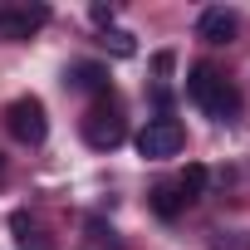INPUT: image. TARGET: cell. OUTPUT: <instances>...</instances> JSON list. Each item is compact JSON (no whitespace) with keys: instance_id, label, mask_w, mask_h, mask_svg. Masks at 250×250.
Listing matches in <instances>:
<instances>
[{"instance_id":"obj_1","label":"cell","mask_w":250,"mask_h":250,"mask_svg":"<svg viewBox=\"0 0 250 250\" xmlns=\"http://www.w3.org/2000/svg\"><path fill=\"white\" fill-rule=\"evenodd\" d=\"M187 98H191L201 113H211L216 123H230V118L240 113V93H235V83L221 79L211 64H196V69L187 74Z\"/></svg>"},{"instance_id":"obj_12","label":"cell","mask_w":250,"mask_h":250,"mask_svg":"<svg viewBox=\"0 0 250 250\" xmlns=\"http://www.w3.org/2000/svg\"><path fill=\"white\" fill-rule=\"evenodd\" d=\"M88 15H93V25H103V30H108V20H113V5H93Z\"/></svg>"},{"instance_id":"obj_2","label":"cell","mask_w":250,"mask_h":250,"mask_svg":"<svg viewBox=\"0 0 250 250\" xmlns=\"http://www.w3.org/2000/svg\"><path fill=\"white\" fill-rule=\"evenodd\" d=\"M5 133H10L15 143H25V147L44 143L49 118H44V103H40L35 93H25V98H10V103H5Z\"/></svg>"},{"instance_id":"obj_9","label":"cell","mask_w":250,"mask_h":250,"mask_svg":"<svg viewBox=\"0 0 250 250\" xmlns=\"http://www.w3.org/2000/svg\"><path fill=\"white\" fill-rule=\"evenodd\" d=\"M10 230H15V245H20V250H54V240H49V235H40V230L30 226V216H25V211H15V216H10Z\"/></svg>"},{"instance_id":"obj_13","label":"cell","mask_w":250,"mask_h":250,"mask_svg":"<svg viewBox=\"0 0 250 250\" xmlns=\"http://www.w3.org/2000/svg\"><path fill=\"white\" fill-rule=\"evenodd\" d=\"M0 172H5V167H0Z\"/></svg>"},{"instance_id":"obj_6","label":"cell","mask_w":250,"mask_h":250,"mask_svg":"<svg viewBox=\"0 0 250 250\" xmlns=\"http://www.w3.org/2000/svg\"><path fill=\"white\" fill-rule=\"evenodd\" d=\"M235 30H240V20H235V10H226V5H211V10H201V20H196V35H201L206 44H230Z\"/></svg>"},{"instance_id":"obj_11","label":"cell","mask_w":250,"mask_h":250,"mask_svg":"<svg viewBox=\"0 0 250 250\" xmlns=\"http://www.w3.org/2000/svg\"><path fill=\"white\" fill-rule=\"evenodd\" d=\"M103 49H113L118 59H133V54H138V44H133L128 30H103Z\"/></svg>"},{"instance_id":"obj_4","label":"cell","mask_w":250,"mask_h":250,"mask_svg":"<svg viewBox=\"0 0 250 250\" xmlns=\"http://www.w3.org/2000/svg\"><path fill=\"white\" fill-rule=\"evenodd\" d=\"M123 138H128V123H123L118 108H88L83 113V143L98 152H113Z\"/></svg>"},{"instance_id":"obj_5","label":"cell","mask_w":250,"mask_h":250,"mask_svg":"<svg viewBox=\"0 0 250 250\" xmlns=\"http://www.w3.org/2000/svg\"><path fill=\"white\" fill-rule=\"evenodd\" d=\"M44 20H49L44 5H10V10H0V35L5 40H30Z\"/></svg>"},{"instance_id":"obj_7","label":"cell","mask_w":250,"mask_h":250,"mask_svg":"<svg viewBox=\"0 0 250 250\" xmlns=\"http://www.w3.org/2000/svg\"><path fill=\"white\" fill-rule=\"evenodd\" d=\"M69 83L74 88H83V93H108V69L103 64H93V59H79V64H69Z\"/></svg>"},{"instance_id":"obj_8","label":"cell","mask_w":250,"mask_h":250,"mask_svg":"<svg viewBox=\"0 0 250 250\" xmlns=\"http://www.w3.org/2000/svg\"><path fill=\"white\" fill-rule=\"evenodd\" d=\"M147 201H152V211H157L162 221H177V216H182V206H187V196L177 191V182H162V187H152V196H147Z\"/></svg>"},{"instance_id":"obj_3","label":"cell","mask_w":250,"mask_h":250,"mask_svg":"<svg viewBox=\"0 0 250 250\" xmlns=\"http://www.w3.org/2000/svg\"><path fill=\"white\" fill-rule=\"evenodd\" d=\"M182 143H187V133H182V123H177V118H147V128L138 133V152H143L147 162L177 157Z\"/></svg>"},{"instance_id":"obj_10","label":"cell","mask_w":250,"mask_h":250,"mask_svg":"<svg viewBox=\"0 0 250 250\" xmlns=\"http://www.w3.org/2000/svg\"><path fill=\"white\" fill-rule=\"evenodd\" d=\"M177 191H182L187 201H196V196L206 191V167H201V162H187V172L177 177Z\"/></svg>"}]
</instances>
